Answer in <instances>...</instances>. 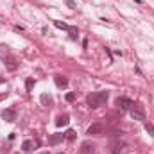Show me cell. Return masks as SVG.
I'll list each match as a JSON object with an SVG mask.
<instances>
[{
  "label": "cell",
  "mask_w": 154,
  "mask_h": 154,
  "mask_svg": "<svg viewBox=\"0 0 154 154\" xmlns=\"http://www.w3.org/2000/svg\"><path fill=\"white\" fill-rule=\"evenodd\" d=\"M68 34H70V38H72V39H77V36H79V31H77V27H72V25H70V29H68Z\"/></svg>",
  "instance_id": "16"
},
{
  "label": "cell",
  "mask_w": 154,
  "mask_h": 154,
  "mask_svg": "<svg viewBox=\"0 0 154 154\" xmlns=\"http://www.w3.org/2000/svg\"><path fill=\"white\" fill-rule=\"evenodd\" d=\"M39 154H48V152H39Z\"/></svg>",
  "instance_id": "22"
},
{
  "label": "cell",
  "mask_w": 154,
  "mask_h": 154,
  "mask_svg": "<svg viewBox=\"0 0 154 154\" xmlns=\"http://www.w3.org/2000/svg\"><path fill=\"white\" fill-rule=\"evenodd\" d=\"M41 102H43V106H48V104H52V97L47 95V93H43L41 95Z\"/></svg>",
  "instance_id": "15"
},
{
  "label": "cell",
  "mask_w": 154,
  "mask_h": 154,
  "mask_svg": "<svg viewBox=\"0 0 154 154\" xmlns=\"http://www.w3.org/2000/svg\"><path fill=\"white\" fill-rule=\"evenodd\" d=\"M68 122H70V116H68V115H59L57 118H56V125H57V127L68 125Z\"/></svg>",
  "instance_id": "8"
},
{
  "label": "cell",
  "mask_w": 154,
  "mask_h": 154,
  "mask_svg": "<svg viewBox=\"0 0 154 154\" xmlns=\"http://www.w3.org/2000/svg\"><path fill=\"white\" fill-rule=\"evenodd\" d=\"M9 56H11L9 47H7V45H0V57H2V59H5V57H9Z\"/></svg>",
  "instance_id": "10"
},
{
  "label": "cell",
  "mask_w": 154,
  "mask_h": 154,
  "mask_svg": "<svg viewBox=\"0 0 154 154\" xmlns=\"http://www.w3.org/2000/svg\"><path fill=\"white\" fill-rule=\"evenodd\" d=\"M66 5H68L70 9H75V2H74V0H66Z\"/></svg>",
  "instance_id": "20"
},
{
  "label": "cell",
  "mask_w": 154,
  "mask_h": 154,
  "mask_svg": "<svg viewBox=\"0 0 154 154\" xmlns=\"http://www.w3.org/2000/svg\"><path fill=\"white\" fill-rule=\"evenodd\" d=\"M0 116L5 120V122H9V124H13V122H16V109L14 108H9V109H4Z\"/></svg>",
  "instance_id": "5"
},
{
  "label": "cell",
  "mask_w": 154,
  "mask_h": 154,
  "mask_svg": "<svg viewBox=\"0 0 154 154\" xmlns=\"http://www.w3.org/2000/svg\"><path fill=\"white\" fill-rule=\"evenodd\" d=\"M63 140H65V134L56 133V134H52V136L48 138V143H50V145H57V143H61Z\"/></svg>",
  "instance_id": "7"
},
{
  "label": "cell",
  "mask_w": 154,
  "mask_h": 154,
  "mask_svg": "<svg viewBox=\"0 0 154 154\" xmlns=\"http://www.w3.org/2000/svg\"><path fill=\"white\" fill-rule=\"evenodd\" d=\"M145 131H147V133H151V136L154 138V125H152V124L145 122Z\"/></svg>",
  "instance_id": "18"
},
{
  "label": "cell",
  "mask_w": 154,
  "mask_h": 154,
  "mask_svg": "<svg viewBox=\"0 0 154 154\" xmlns=\"http://www.w3.org/2000/svg\"><path fill=\"white\" fill-rule=\"evenodd\" d=\"M5 97H7V91H2V93H0V100H4Z\"/></svg>",
  "instance_id": "21"
},
{
  "label": "cell",
  "mask_w": 154,
  "mask_h": 154,
  "mask_svg": "<svg viewBox=\"0 0 154 154\" xmlns=\"http://www.w3.org/2000/svg\"><path fill=\"white\" fill-rule=\"evenodd\" d=\"M54 25H56L57 29H63V31H68V29H70V25H66L65 22H59V20H54Z\"/></svg>",
  "instance_id": "13"
},
{
  "label": "cell",
  "mask_w": 154,
  "mask_h": 154,
  "mask_svg": "<svg viewBox=\"0 0 154 154\" xmlns=\"http://www.w3.org/2000/svg\"><path fill=\"white\" fill-rule=\"evenodd\" d=\"M32 86H34V79H32V77H29V79L25 81V88H27V91H31V90H32Z\"/></svg>",
  "instance_id": "17"
},
{
  "label": "cell",
  "mask_w": 154,
  "mask_h": 154,
  "mask_svg": "<svg viewBox=\"0 0 154 154\" xmlns=\"http://www.w3.org/2000/svg\"><path fill=\"white\" fill-rule=\"evenodd\" d=\"M93 149H95L93 145H90L88 142H84V143H82V151H81V152H82V154H93Z\"/></svg>",
  "instance_id": "11"
},
{
  "label": "cell",
  "mask_w": 154,
  "mask_h": 154,
  "mask_svg": "<svg viewBox=\"0 0 154 154\" xmlns=\"http://www.w3.org/2000/svg\"><path fill=\"white\" fill-rule=\"evenodd\" d=\"M115 104H116V108L122 109V111H127V109H131V108L134 106V102H133L129 97H118L115 100Z\"/></svg>",
  "instance_id": "2"
},
{
  "label": "cell",
  "mask_w": 154,
  "mask_h": 154,
  "mask_svg": "<svg viewBox=\"0 0 154 154\" xmlns=\"http://www.w3.org/2000/svg\"><path fill=\"white\" fill-rule=\"evenodd\" d=\"M131 116H133L134 120H140V122H145V118H147L142 106H133V108H131Z\"/></svg>",
  "instance_id": "4"
},
{
  "label": "cell",
  "mask_w": 154,
  "mask_h": 154,
  "mask_svg": "<svg viewBox=\"0 0 154 154\" xmlns=\"http://www.w3.org/2000/svg\"><path fill=\"white\" fill-rule=\"evenodd\" d=\"M124 147H125L124 142H115V143L111 145V154H120L124 151Z\"/></svg>",
  "instance_id": "9"
},
{
  "label": "cell",
  "mask_w": 154,
  "mask_h": 154,
  "mask_svg": "<svg viewBox=\"0 0 154 154\" xmlns=\"http://www.w3.org/2000/svg\"><path fill=\"white\" fill-rule=\"evenodd\" d=\"M22 151H23V152H31V151H32V142H31V140H25V142L22 143Z\"/></svg>",
  "instance_id": "12"
},
{
  "label": "cell",
  "mask_w": 154,
  "mask_h": 154,
  "mask_svg": "<svg viewBox=\"0 0 154 154\" xmlns=\"http://www.w3.org/2000/svg\"><path fill=\"white\" fill-rule=\"evenodd\" d=\"M54 82H56L57 88H66L68 86V79L63 75H54Z\"/></svg>",
  "instance_id": "6"
},
{
  "label": "cell",
  "mask_w": 154,
  "mask_h": 154,
  "mask_svg": "<svg viewBox=\"0 0 154 154\" xmlns=\"http://www.w3.org/2000/svg\"><path fill=\"white\" fill-rule=\"evenodd\" d=\"M66 100H68V102L75 100V93H66Z\"/></svg>",
  "instance_id": "19"
},
{
  "label": "cell",
  "mask_w": 154,
  "mask_h": 154,
  "mask_svg": "<svg viewBox=\"0 0 154 154\" xmlns=\"http://www.w3.org/2000/svg\"><path fill=\"white\" fill-rule=\"evenodd\" d=\"M65 138H66L68 142H74V140H75V131H74V129H68V131L65 133Z\"/></svg>",
  "instance_id": "14"
},
{
  "label": "cell",
  "mask_w": 154,
  "mask_h": 154,
  "mask_svg": "<svg viewBox=\"0 0 154 154\" xmlns=\"http://www.w3.org/2000/svg\"><path fill=\"white\" fill-rule=\"evenodd\" d=\"M57 154H65V152H57Z\"/></svg>",
  "instance_id": "23"
},
{
  "label": "cell",
  "mask_w": 154,
  "mask_h": 154,
  "mask_svg": "<svg viewBox=\"0 0 154 154\" xmlns=\"http://www.w3.org/2000/svg\"><path fill=\"white\" fill-rule=\"evenodd\" d=\"M108 99H109V91H95V93H90L88 97H86V102H88V106L90 108H100V106H104L106 102H108Z\"/></svg>",
  "instance_id": "1"
},
{
  "label": "cell",
  "mask_w": 154,
  "mask_h": 154,
  "mask_svg": "<svg viewBox=\"0 0 154 154\" xmlns=\"http://www.w3.org/2000/svg\"><path fill=\"white\" fill-rule=\"evenodd\" d=\"M86 134H90V136H102V134H104V125H102L100 122H95V124H91V125L88 127Z\"/></svg>",
  "instance_id": "3"
}]
</instances>
